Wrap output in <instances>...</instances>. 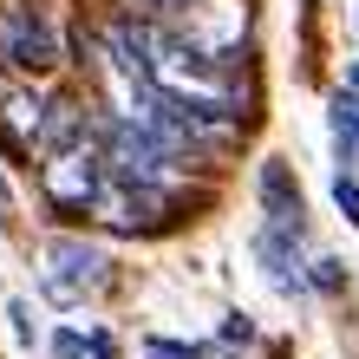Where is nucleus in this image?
Returning a JSON list of instances; mask_svg holds the SVG:
<instances>
[{"label":"nucleus","instance_id":"1","mask_svg":"<svg viewBox=\"0 0 359 359\" xmlns=\"http://www.w3.org/2000/svg\"><path fill=\"white\" fill-rule=\"evenodd\" d=\"M104 163H111V177L137 183V189H177L183 183V151H170L157 131H144L131 118L104 124Z\"/></svg>","mask_w":359,"mask_h":359},{"label":"nucleus","instance_id":"2","mask_svg":"<svg viewBox=\"0 0 359 359\" xmlns=\"http://www.w3.org/2000/svg\"><path fill=\"white\" fill-rule=\"evenodd\" d=\"M98 287H104V255H98L92 242L53 236L46 248H39V294H46L53 307H79Z\"/></svg>","mask_w":359,"mask_h":359},{"label":"nucleus","instance_id":"3","mask_svg":"<svg viewBox=\"0 0 359 359\" xmlns=\"http://www.w3.org/2000/svg\"><path fill=\"white\" fill-rule=\"evenodd\" d=\"M0 59H7L13 72H46L59 46H53V27H46V13L33 7V0H20V7L0 13Z\"/></svg>","mask_w":359,"mask_h":359},{"label":"nucleus","instance_id":"4","mask_svg":"<svg viewBox=\"0 0 359 359\" xmlns=\"http://www.w3.org/2000/svg\"><path fill=\"white\" fill-rule=\"evenodd\" d=\"M46 189H53V203L98 209V196L111 189V163H104V151H86V144H72V151H59V157L46 163Z\"/></svg>","mask_w":359,"mask_h":359},{"label":"nucleus","instance_id":"5","mask_svg":"<svg viewBox=\"0 0 359 359\" xmlns=\"http://www.w3.org/2000/svg\"><path fill=\"white\" fill-rule=\"evenodd\" d=\"M255 255L268 262V281L281 287V294H301V287H307V274H301V229L268 222L262 236H255Z\"/></svg>","mask_w":359,"mask_h":359},{"label":"nucleus","instance_id":"6","mask_svg":"<svg viewBox=\"0 0 359 359\" xmlns=\"http://www.w3.org/2000/svg\"><path fill=\"white\" fill-rule=\"evenodd\" d=\"M262 209H268V222L301 229V189L287 183V170H281V163H262Z\"/></svg>","mask_w":359,"mask_h":359},{"label":"nucleus","instance_id":"7","mask_svg":"<svg viewBox=\"0 0 359 359\" xmlns=\"http://www.w3.org/2000/svg\"><path fill=\"white\" fill-rule=\"evenodd\" d=\"M333 151H340V163H359V98L353 92L333 98Z\"/></svg>","mask_w":359,"mask_h":359},{"label":"nucleus","instance_id":"8","mask_svg":"<svg viewBox=\"0 0 359 359\" xmlns=\"http://www.w3.org/2000/svg\"><path fill=\"white\" fill-rule=\"evenodd\" d=\"M333 203H340V216H346V222H359V183H353L346 170L333 177Z\"/></svg>","mask_w":359,"mask_h":359},{"label":"nucleus","instance_id":"9","mask_svg":"<svg viewBox=\"0 0 359 359\" xmlns=\"http://www.w3.org/2000/svg\"><path fill=\"white\" fill-rule=\"evenodd\" d=\"M7 313H13V340H20V346H33V340H39V333H33V320H27V301H13Z\"/></svg>","mask_w":359,"mask_h":359},{"label":"nucleus","instance_id":"10","mask_svg":"<svg viewBox=\"0 0 359 359\" xmlns=\"http://www.w3.org/2000/svg\"><path fill=\"white\" fill-rule=\"evenodd\" d=\"M144 359H189V346H170V340H151V346H144Z\"/></svg>","mask_w":359,"mask_h":359},{"label":"nucleus","instance_id":"11","mask_svg":"<svg viewBox=\"0 0 359 359\" xmlns=\"http://www.w3.org/2000/svg\"><path fill=\"white\" fill-rule=\"evenodd\" d=\"M346 92H353V98H359V66H353V72H346Z\"/></svg>","mask_w":359,"mask_h":359}]
</instances>
